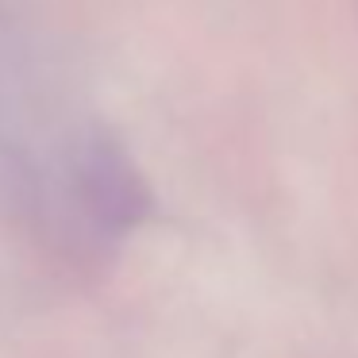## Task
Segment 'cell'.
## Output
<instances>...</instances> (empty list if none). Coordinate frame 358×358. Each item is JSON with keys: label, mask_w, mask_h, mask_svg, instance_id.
I'll return each instance as SVG.
<instances>
[]
</instances>
